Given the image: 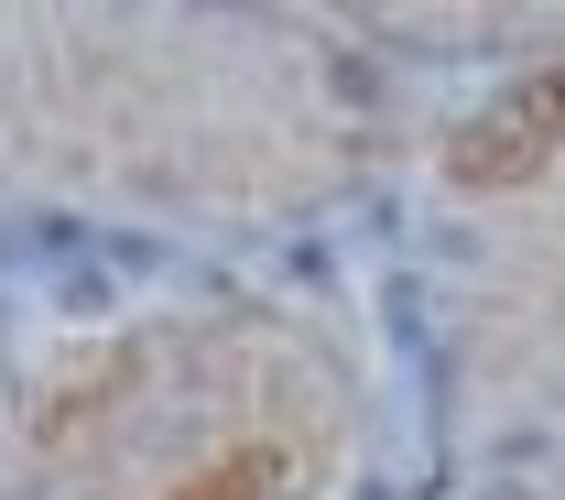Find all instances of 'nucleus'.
<instances>
[{
	"mask_svg": "<svg viewBox=\"0 0 565 500\" xmlns=\"http://www.w3.org/2000/svg\"><path fill=\"white\" fill-rule=\"evenodd\" d=\"M555 152H565V66H544V76H511L479 120L446 131V185L511 196V185H533Z\"/></svg>",
	"mask_w": 565,
	"mask_h": 500,
	"instance_id": "obj_1",
	"label": "nucleus"
},
{
	"mask_svg": "<svg viewBox=\"0 0 565 500\" xmlns=\"http://www.w3.org/2000/svg\"><path fill=\"white\" fill-rule=\"evenodd\" d=\"M163 500H273V457H217L196 479H174Z\"/></svg>",
	"mask_w": 565,
	"mask_h": 500,
	"instance_id": "obj_2",
	"label": "nucleus"
}]
</instances>
